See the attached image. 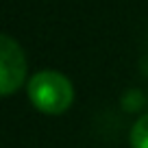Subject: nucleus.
Listing matches in <instances>:
<instances>
[{
	"instance_id": "nucleus-1",
	"label": "nucleus",
	"mask_w": 148,
	"mask_h": 148,
	"mask_svg": "<svg viewBox=\"0 0 148 148\" xmlns=\"http://www.w3.org/2000/svg\"><path fill=\"white\" fill-rule=\"evenodd\" d=\"M26 92L33 107L48 116H59L68 111L74 100V87L70 79L55 70H42L33 74L28 79Z\"/></svg>"
},
{
	"instance_id": "nucleus-2",
	"label": "nucleus",
	"mask_w": 148,
	"mask_h": 148,
	"mask_svg": "<svg viewBox=\"0 0 148 148\" xmlns=\"http://www.w3.org/2000/svg\"><path fill=\"white\" fill-rule=\"evenodd\" d=\"M26 76V57L24 50L9 33L0 35V94L11 96L18 92Z\"/></svg>"
},
{
	"instance_id": "nucleus-3",
	"label": "nucleus",
	"mask_w": 148,
	"mask_h": 148,
	"mask_svg": "<svg viewBox=\"0 0 148 148\" xmlns=\"http://www.w3.org/2000/svg\"><path fill=\"white\" fill-rule=\"evenodd\" d=\"M131 148H148V113H144L131 129Z\"/></svg>"
}]
</instances>
